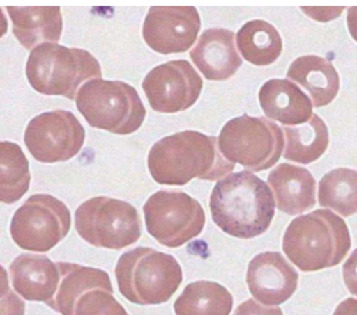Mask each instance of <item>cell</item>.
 <instances>
[{
  "mask_svg": "<svg viewBox=\"0 0 357 315\" xmlns=\"http://www.w3.org/2000/svg\"><path fill=\"white\" fill-rule=\"evenodd\" d=\"M218 148V138L198 131L168 135L153 145L149 169L160 185L184 186L192 179L221 181L234 170Z\"/></svg>",
  "mask_w": 357,
  "mask_h": 315,
  "instance_id": "cell-1",
  "label": "cell"
},
{
  "mask_svg": "<svg viewBox=\"0 0 357 315\" xmlns=\"http://www.w3.org/2000/svg\"><path fill=\"white\" fill-rule=\"evenodd\" d=\"M275 207L269 185L249 170L229 173L218 181L209 197L212 220L238 239L264 234L275 218Z\"/></svg>",
  "mask_w": 357,
  "mask_h": 315,
  "instance_id": "cell-2",
  "label": "cell"
},
{
  "mask_svg": "<svg viewBox=\"0 0 357 315\" xmlns=\"http://www.w3.org/2000/svg\"><path fill=\"white\" fill-rule=\"evenodd\" d=\"M282 248L301 271L312 273L342 263L350 252L351 237L339 215L328 209H317L289 223Z\"/></svg>",
  "mask_w": 357,
  "mask_h": 315,
  "instance_id": "cell-3",
  "label": "cell"
},
{
  "mask_svg": "<svg viewBox=\"0 0 357 315\" xmlns=\"http://www.w3.org/2000/svg\"><path fill=\"white\" fill-rule=\"evenodd\" d=\"M101 76V65L90 51L54 43L34 47L26 64V77L34 91L68 99H76L86 83Z\"/></svg>",
  "mask_w": 357,
  "mask_h": 315,
  "instance_id": "cell-4",
  "label": "cell"
},
{
  "mask_svg": "<svg viewBox=\"0 0 357 315\" xmlns=\"http://www.w3.org/2000/svg\"><path fill=\"white\" fill-rule=\"evenodd\" d=\"M183 268L174 256L150 248L124 253L116 266L121 296L137 305L167 302L183 283Z\"/></svg>",
  "mask_w": 357,
  "mask_h": 315,
  "instance_id": "cell-5",
  "label": "cell"
},
{
  "mask_svg": "<svg viewBox=\"0 0 357 315\" xmlns=\"http://www.w3.org/2000/svg\"><path fill=\"white\" fill-rule=\"evenodd\" d=\"M76 105L91 128L116 135L138 131L147 115L137 90L123 81L97 79L86 83L79 90Z\"/></svg>",
  "mask_w": 357,
  "mask_h": 315,
  "instance_id": "cell-6",
  "label": "cell"
},
{
  "mask_svg": "<svg viewBox=\"0 0 357 315\" xmlns=\"http://www.w3.org/2000/svg\"><path fill=\"white\" fill-rule=\"evenodd\" d=\"M222 156L252 172L271 169L284 148L283 131L268 118L241 115L228 121L218 136Z\"/></svg>",
  "mask_w": 357,
  "mask_h": 315,
  "instance_id": "cell-7",
  "label": "cell"
},
{
  "mask_svg": "<svg viewBox=\"0 0 357 315\" xmlns=\"http://www.w3.org/2000/svg\"><path fill=\"white\" fill-rule=\"evenodd\" d=\"M76 230L94 248L120 250L139 240L141 219L131 203L97 196L77 207Z\"/></svg>",
  "mask_w": 357,
  "mask_h": 315,
  "instance_id": "cell-8",
  "label": "cell"
},
{
  "mask_svg": "<svg viewBox=\"0 0 357 315\" xmlns=\"http://www.w3.org/2000/svg\"><path fill=\"white\" fill-rule=\"evenodd\" d=\"M147 232L165 248L176 249L204 230L206 218L201 203L176 191H160L144 204Z\"/></svg>",
  "mask_w": 357,
  "mask_h": 315,
  "instance_id": "cell-9",
  "label": "cell"
},
{
  "mask_svg": "<svg viewBox=\"0 0 357 315\" xmlns=\"http://www.w3.org/2000/svg\"><path fill=\"white\" fill-rule=\"evenodd\" d=\"M71 215L68 207L52 195L30 196L13 215L10 236L23 250L46 253L68 234Z\"/></svg>",
  "mask_w": 357,
  "mask_h": 315,
  "instance_id": "cell-10",
  "label": "cell"
},
{
  "mask_svg": "<svg viewBox=\"0 0 357 315\" xmlns=\"http://www.w3.org/2000/svg\"><path fill=\"white\" fill-rule=\"evenodd\" d=\"M86 129L77 117L66 110L34 117L24 131V144L31 156L42 163L73 159L83 148Z\"/></svg>",
  "mask_w": 357,
  "mask_h": 315,
  "instance_id": "cell-11",
  "label": "cell"
},
{
  "mask_svg": "<svg viewBox=\"0 0 357 315\" xmlns=\"http://www.w3.org/2000/svg\"><path fill=\"white\" fill-rule=\"evenodd\" d=\"M204 88L202 79L187 60H172L154 67L142 80L151 108L161 114L190 110Z\"/></svg>",
  "mask_w": 357,
  "mask_h": 315,
  "instance_id": "cell-12",
  "label": "cell"
},
{
  "mask_svg": "<svg viewBox=\"0 0 357 315\" xmlns=\"http://www.w3.org/2000/svg\"><path fill=\"white\" fill-rule=\"evenodd\" d=\"M199 30L201 17L194 6H153L142 24V39L160 54L185 53Z\"/></svg>",
  "mask_w": 357,
  "mask_h": 315,
  "instance_id": "cell-13",
  "label": "cell"
},
{
  "mask_svg": "<svg viewBox=\"0 0 357 315\" xmlns=\"http://www.w3.org/2000/svg\"><path fill=\"white\" fill-rule=\"evenodd\" d=\"M246 283L255 301L280 305L296 293L299 274L279 252H265L249 263Z\"/></svg>",
  "mask_w": 357,
  "mask_h": 315,
  "instance_id": "cell-14",
  "label": "cell"
},
{
  "mask_svg": "<svg viewBox=\"0 0 357 315\" xmlns=\"http://www.w3.org/2000/svg\"><path fill=\"white\" fill-rule=\"evenodd\" d=\"M190 56L209 81L229 80L242 65V58L236 51L235 33L221 27L205 30Z\"/></svg>",
  "mask_w": 357,
  "mask_h": 315,
  "instance_id": "cell-15",
  "label": "cell"
},
{
  "mask_svg": "<svg viewBox=\"0 0 357 315\" xmlns=\"http://www.w3.org/2000/svg\"><path fill=\"white\" fill-rule=\"evenodd\" d=\"M9 271L15 291L24 300L47 304L54 298L60 283V271L49 257L20 255L12 261Z\"/></svg>",
  "mask_w": 357,
  "mask_h": 315,
  "instance_id": "cell-16",
  "label": "cell"
},
{
  "mask_svg": "<svg viewBox=\"0 0 357 315\" xmlns=\"http://www.w3.org/2000/svg\"><path fill=\"white\" fill-rule=\"evenodd\" d=\"M275 204L287 215H301L316 204V181L301 166L280 163L268 175Z\"/></svg>",
  "mask_w": 357,
  "mask_h": 315,
  "instance_id": "cell-17",
  "label": "cell"
},
{
  "mask_svg": "<svg viewBox=\"0 0 357 315\" xmlns=\"http://www.w3.org/2000/svg\"><path fill=\"white\" fill-rule=\"evenodd\" d=\"M265 115L284 127H298L313 115L312 99L291 80L266 81L258 94Z\"/></svg>",
  "mask_w": 357,
  "mask_h": 315,
  "instance_id": "cell-18",
  "label": "cell"
},
{
  "mask_svg": "<svg viewBox=\"0 0 357 315\" xmlns=\"http://www.w3.org/2000/svg\"><path fill=\"white\" fill-rule=\"evenodd\" d=\"M13 34L19 43L33 50L40 45H57L63 31V16L59 6H8Z\"/></svg>",
  "mask_w": 357,
  "mask_h": 315,
  "instance_id": "cell-19",
  "label": "cell"
},
{
  "mask_svg": "<svg viewBox=\"0 0 357 315\" xmlns=\"http://www.w3.org/2000/svg\"><path fill=\"white\" fill-rule=\"evenodd\" d=\"M60 283L57 293L47 305L61 315H75L76 304L82 296L91 290L113 293L110 277L104 270L75 263H57Z\"/></svg>",
  "mask_w": 357,
  "mask_h": 315,
  "instance_id": "cell-20",
  "label": "cell"
},
{
  "mask_svg": "<svg viewBox=\"0 0 357 315\" xmlns=\"http://www.w3.org/2000/svg\"><path fill=\"white\" fill-rule=\"evenodd\" d=\"M288 80L309 91L316 108L329 105L340 90V77L333 64L319 56H302L288 70Z\"/></svg>",
  "mask_w": 357,
  "mask_h": 315,
  "instance_id": "cell-21",
  "label": "cell"
},
{
  "mask_svg": "<svg viewBox=\"0 0 357 315\" xmlns=\"http://www.w3.org/2000/svg\"><path fill=\"white\" fill-rule=\"evenodd\" d=\"M284 145L283 156L284 159L307 165L328 151L329 147V129L325 121L319 115H312V118L298 127H284Z\"/></svg>",
  "mask_w": 357,
  "mask_h": 315,
  "instance_id": "cell-22",
  "label": "cell"
},
{
  "mask_svg": "<svg viewBox=\"0 0 357 315\" xmlns=\"http://www.w3.org/2000/svg\"><path fill=\"white\" fill-rule=\"evenodd\" d=\"M235 40L241 56L258 67L271 65L283 50L280 34L265 20H251L243 24L236 33Z\"/></svg>",
  "mask_w": 357,
  "mask_h": 315,
  "instance_id": "cell-23",
  "label": "cell"
},
{
  "mask_svg": "<svg viewBox=\"0 0 357 315\" xmlns=\"http://www.w3.org/2000/svg\"><path fill=\"white\" fill-rule=\"evenodd\" d=\"M234 298L229 290L213 282H195L174 302L175 315H231Z\"/></svg>",
  "mask_w": 357,
  "mask_h": 315,
  "instance_id": "cell-24",
  "label": "cell"
},
{
  "mask_svg": "<svg viewBox=\"0 0 357 315\" xmlns=\"http://www.w3.org/2000/svg\"><path fill=\"white\" fill-rule=\"evenodd\" d=\"M30 168L23 150L9 141H0V203L19 202L30 188Z\"/></svg>",
  "mask_w": 357,
  "mask_h": 315,
  "instance_id": "cell-25",
  "label": "cell"
},
{
  "mask_svg": "<svg viewBox=\"0 0 357 315\" xmlns=\"http://www.w3.org/2000/svg\"><path fill=\"white\" fill-rule=\"evenodd\" d=\"M319 204L343 218L357 213V170L339 168L324 175L319 182Z\"/></svg>",
  "mask_w": 357,
  "mask_h": 315,
  "instance_id": "cell-26",
  "label": "cell"
},
{
  "mask_svg": "<svg viewBox=\"0 0 357 315\" xmlns=\"http://www.w3.org/2000/svg\"><path fill=\"white\" fill-rule=\"evenodd\" d=\"M75 315H130L114 298L113 293L105 290H91L82 296L76 304Z\"/></svg>",
  "mask_w": 357,
  "mask_h": 315,
  "instance_id": "cell-27",
  "label": "cell"
},
{
  "mask_svg": "<svg viewBox=\"0 0 357 315\" xmlns=\"http://www.w3.org/2000/svg\"><path fill=\"white\" fill-rule=\"evenodd\" d=\"M234 315H283L279 307L262 305L255 300H246L238 305Z\"/></svg>",
  "mask_w": 357,
  "mask_h": 315,
  "instance_id": "cell-28",
  "label": "cell"
},
{
  "mask_svg": "<svg viewBox=\"0 0 357 315\" xmlns=\"http://www.w3.org/2000/svg\"><path fill=\"white\" fill-rule=\"evenodd\" d=\"M26 304L24 301L10 290L6 296L0 298V315H24Z\"/></svg>",
  "mask_w": 357,
  "mask_h": 315,
  "instance_id": "cell-29",
  "label": "cell"
},
{
  "mask_svg": "<svg viewBox=\"0 0 357 315\" xmlns=\"http://www.w3.org/2000/svg\"><path fill=\"white\" fill-rule=\"evenodd\" d=\"M343 282L350 294L357 297V249L343 264Z\"/></svg>",
  "mask_w": 357,
  "mask_h": 315,
  "instance_id": "cell-30",
  "label": "cell"
},
{
  "mask_svg": "<svg viewBox=\"0 0 357 315\" xmlns=\"http://www.w3.org/2000/svg\"><path fill=\"white\" fill-rule=\"evenodd\" d=\"M333 315H357V298H346L342 301Z\"/></svg>",
  "mask_w": 357,
  "mask_h": 315,
  "instance_id": "cell-31",
  "label": "cell"
},
{
  "mask_svg": "<svg viewBox=\"0 0 357 315\" xmlns=\"http://www.w3.org/2000/svg\"><path fill=\"white\" fill-rule=\"evenodd\" d=\"M347 29L350 36L357 42V6H351L347 10Z\"/></svg>",
  "mask_w": 357,
  "mask_h": 315,
  "instance_id": "cell-32",
  "label": "cell"
},
{
  "mask_svg": "<svg viewBox=\"0 0 357 315\" xmlns=\"http://www.w3.org/2000/svg\"><path fill=\"white\" fill-rule=\"evenodd\" d=\"M9 291H10V287H9L8 271L2 266H0V298L6 296Z\"/></svg>",
  "mask_w": 357,
  "mask_h": 315,
  "instance_id": "cell-33",
  "label": "cell"
},
{
  "mask_svg": "<svg viewBox=\"0 0 357 315\" xmlns=\"http://www.w3.org/2000/svg\"><path fill=\"white\" fill-rule=\"evenodd\" d=\"M8 29H9V22L6 19V15H5L3 9L0 8V39H2L5 34L8 33Z\"/></svg>",
  "mask_w": 357,
  "mask_h": 315,
  "instance_id": "cell-34",
  "label": "cell"
}]
</instances>
